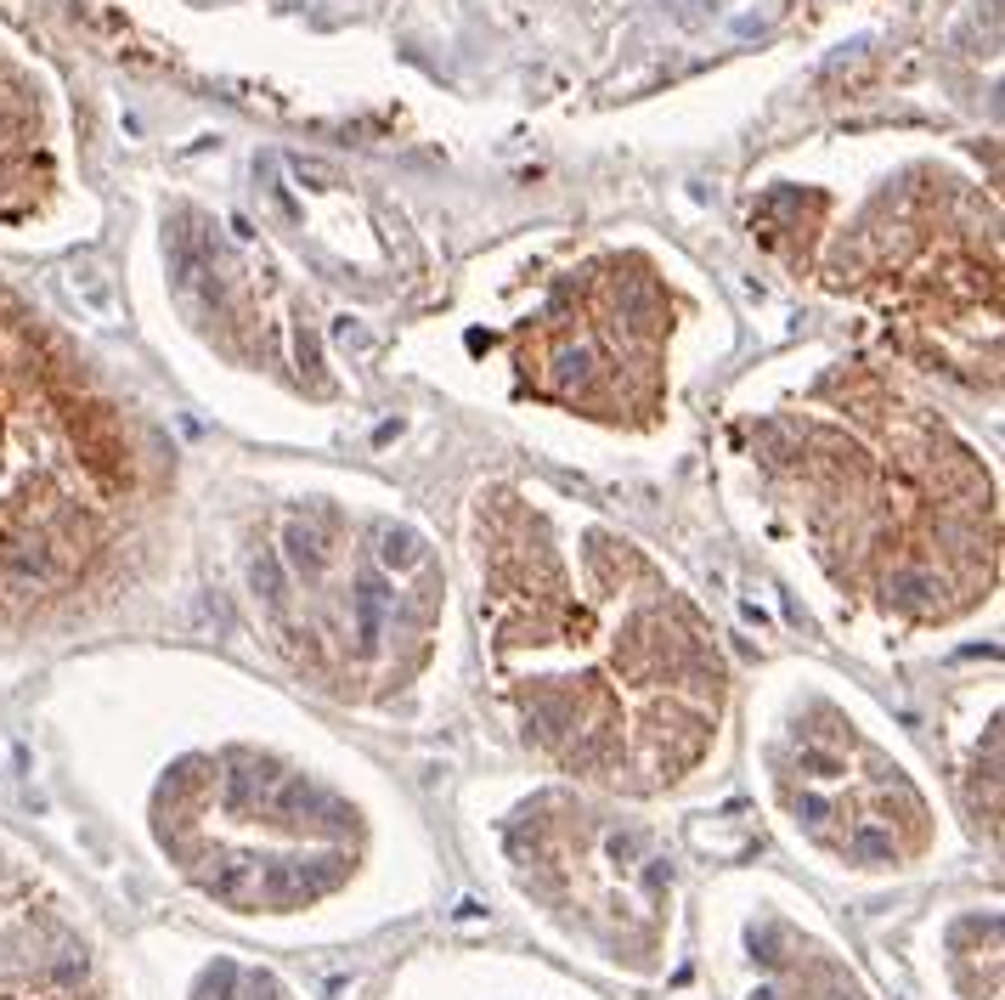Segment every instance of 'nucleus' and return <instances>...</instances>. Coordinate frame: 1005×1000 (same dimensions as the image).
Here are the masks:
<instances>
[{
	"label": "nucleus",
	"instance_id": "f257e3e1",
	"mask_svg": "<svg viewBox=\"0 0 1005 1000\" xmlns=\"http://www.w3.org/2000/svg\"><path fill=\"white\" fill-rule=\"evenodd\" d=\"M481 650L520 746L594 797L684 791L729 724V656L666 565L537 481L469 498Z\"/></svg>",
	"mask_w": 1005,
	"mask_h": 1000
},
{
	"label": "nucleus",
	"instance_id": "f03ea898",
	"mask_svg": "<svg viewBox=\"0 0 1005 1000\" xmlns=\"http://www.w3.org/2000/svg\"><path fill=\"white\" fill-rule=\"evenodd\" d=\"M735 447L802 560L881 628H949L994 594V475L881 362L813 368L740 418Z\"/></svg>",
	"mask_w": 1005,
	"mask_h": 1000
},
{
	"label": "nucleus",
	"instance_id": "7ed1b4c3",
	"mask_svg": "<svg viewBox=\"0 0 1005 1000\" xmlns=\"http://www.w3.org/2000/svg\"><path fill=\"white\" fill-rule=\"evenodd\" d=\"M164 498L153 430L0 283V645L108 610L148 565Z\"/></svg>",
	"mask_w": 1005,
	"mask_h": 1000
},
{
	"label": "nucleus",
	"instance_id": "20e7f679",
	"mask_svg": "<svg viewBox=\"0 0 1005 1000\" xmlns=\"http://www.w3.org/2000/svg\"><path fill=\"white\" fill-rule=\"evenodd\" d=\"M424 543L362 526L345 509H306L271 532L255 565V605L271 645L333 701L402 695L436 645V577Z\"/></svg>",
	"mask_w": 1005,
	"mask_h": 1000
},
{
	"label": "nucleus",
	"instance_id": "39448f33",
	"mask_svg": "<svg viewBox=\"0 0 1005 1000\" xmlns=\"http://www.w3.org/2000/svg\"><path fill=\"white\" fill-rule=\"evenodd\" d=\"M836 295L865 306L898 357L966 391L999 385V237L994 210L961 181L921 175L865 204L825 255Z\"/></svg>",
	"mask_w": 1005,
	"mask_h": 1000
},
{
	"label": "nucleus",
	"instance_id": "423d86ee",
	"mask_svg": "<svg viewBox=\"0 0 1005 1000\" xmlns=\"http://www.w3.org/2000/svg\"><path fill=\"white\" fill-rule=\"evenodd\" d=\"M175 764L153 791V826L181 876H193L226 911H311L345 887L362 820L322 780L295 775L260 752Z\"/></svg>",
	"mask_w": 1005,
	"mask_h": 1000
},
{
	"label": "nucleus",
	"instance_id": "0eeeda50",
	"mask_svg": "<svg viewBox=\"0 0 1005 1000\" xmlns=\"http://www.w3.org/2000/svg\"><path fill=\"white\" fill-rule=\"evenodd\" d=\"M498 860L514 893L588 961L628 978L673 961L678 882L666 848L594 791H532L498 820Z\"/></svg>",
	"mask_w": 1005,
	"mask_h": 1000
},
{
	"label": "nucleus",
	"instance_id": "6e6552de",
	"mask_svg": "<svg viewBox=\"0 0 1005 1000\" xmlns=\"http://www.w3.org/2000/svg\"><path fill=\"white\" fill-rule=\"evenodd\" d=\"M762 780L791 837L842 876H904L943 842L927 786L836 701L796 695L774 712Z\"/></svg>",
	"mask_w": 1005,
	"mask_h": 1000
},
{
	"label": "nucleus",
	"instance_id": "1a4fd4ad",
	"mask_svg": "<svg viewBox=\"0 0 1005 1000\" xmlns=\"http://www.w3.org/2000/svg\"><path fill=\"white\" fill-rule=\"evenodd\" d=\"M678 295L633 255H599L559 272L543 306L514 333L525 396L610 430L655 424L673 385Z\"/></svg>",
	"mask_w": 1005,
	"mask_h": 1000
},
{
	"label": "nucleus",
	"instance_id": "9d476101",
	"mask_svg": "<svg viewBox=\"0 0 1005 1000\" xmlns=\"http://www.w3.org/2000/svg\"><path fill=\"white\" fill-rule=\"evenodd\" d=\"M740 1000H870V983L825 938L802 933L785 911H751L740 922Z\"/></svg>",
	"mask_w": 1005,
	"mask_h": 1000
},
{
	"label": "nucleus",
	"instance_id": "9b49d317",
	"mask_svg": "<svg viewBox=\"0 0 1005 1000\" xmlns=\"http://www.w3.org/2000/svg\"><path fill=\"white\" fill-rule=\"evenodd\" d=\"M0 1000H103L79 956L63 944L52 904L0 860Z\"/></svg>",
	"mask_w": 1005,
	"mask_h": 1000
}]
</instances>
